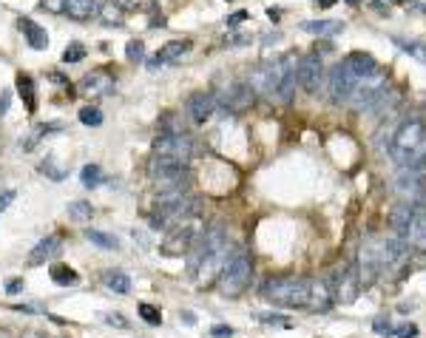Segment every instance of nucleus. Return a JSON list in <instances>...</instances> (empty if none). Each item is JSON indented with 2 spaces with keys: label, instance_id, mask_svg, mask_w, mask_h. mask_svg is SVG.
I'll return each instance as SVG.
<instances>
[{
  "label": "nucleus",
  "instance_id": "3",
  "mask_svg": "<svg viewBox=\"0 0 426 338\" xmlns=\"http://www.w3.org/2000/svg\"><path fill=\"white\" fill-rule=\"evenodd\" d=\"M423 145H426V120L406 117L392 131V140H390V148H386V151H390V157L398 165H410Z\"/></svg>",
  "mask_w": 426,
  "mask_h": 338
},
{
  "label": "nucleus",
  "instance_id": "23",
  "mask_svg": "<svg viewBox=\"0 0 426 338\" xmlns=\"http://www.w3.org/2000/svg\"><path fill=\"white\" fill-rule=\"evenodd\" d=\"M190 40H171V43H165L160 51H157V60H160V66L162 63H177V60H182L185 54L190 51Z\"/></svg>",
  "mask_w": 426,
  "mask_h": 338
},
{
  "label": "nucleus",
  "instance_id": "56",
  "mask_svg": "<svg viewBox=\"0 0 426 338\" xmlns=\"http://www.w3.org/2000/svg\"><path fill=\"white\" fill-rule=\"evenodd\" d=\"M423 12H426V9H423Z\"/></svg>",
  "mask_w": 426,
  "mask_h": 338
},
{
  "label": "nucleus",
  "instance_id": "40",
  "mask_svg": "<svg viewBox=\"0 0 426 338\" xmlns=\"http://www.w3.org/2000/svg\"><path fill=\"white\" fill-rule=\"evenodd\" d=\"M83 57H86V46L83 43H71L63 51V63H80Z\"/></svg>",
  "mask_w": 426,
  "mask_h": 338
},
{
  "label": "nucleus",
  "instance_id": "19",
  "mask_svg": "<svg viewBox=\"0 0 426 338\" xmlns=\"http://www.w3.org/2000/svg\"><path fill=\"white\" fill-rule=\"evenodd\" d=\"M344 66L350 68L358 80H364V77H373V74L378 71L375 57H373V54H366V51H353V54H347V57H344Z\"/></svg>",
  "mask_w": 426,
  "mask_h": 338
},
{
  "label": "nucleus",
  "instance_id": "25",
  "mask_svg": "<svg viewBox=\"0 0 426 338\" xmlns=\"http://www.w3.org/2000/svg\"><path fill=\"white\" fill-rule=\"evenodd\" d=\"M412 211H415V205H410V202H401L398 208H392V213H390V224H392L395 236L403 239L406 224H410V219H412Z\"/></svg>",
  "mask_w": 426,
  "mask_h": 338
},
{
  "label": "nucleus",
  "instance_id": "35",
  "mask_svg": "<svg viewBox=\"0 0 426 338\" xmlns=\"http://www.w3.org/2000/svg\"><path fill=\"white\" fill-rule=\"evenodd\" d=\"M40 171H43L49 179H54V182H63V179L68 177V171H66V168L57 165V159H54V157H49V159L40 165Z\"/></svg>",
  "mask_w": 426,
  "mask_h": 338
},
{
  "label": "nucleus",
  "instance_id": "45",
  "mask_svg": "<svg viewBox=\"0 0 426 338\" xmlns=\"http://www.w3.org/2000/svg\"><path fill=\"white\" fill-rule=\"evenodd\" d=\"M210 335H213V338H234V327L216 324V327H210Z\"/></svg>",
  "mask_w": 426,
  "mask_h": 338
},
{
  "label": "nucleus",
  "instance_id": "5",
  "mask_svg": "<svg viewBox=\"0 0 426 338\" xmlns=\"http://www.w3.org/2000/svg\"><path fill=\"white\" fill-rule=\"evenodd\" d=\"M202 231H205V224H202L199 213H197V216H185V219H179V222H173V224H171V231L165 233V239L160 242V253L168 256V259L188 256L190 248L197 245V239H199Z\"/></svg>",
  "mask_w": 426,
  "mask_h": 338
},
{
  "label": "nucleus",
  "instance_id": "22",
  "mask_svg": "<svg viewBox=\"0 0 426 338\" xmlns=\"http://www.w3.org/2000/svg\"><path fill=\"white\" fill-rule=\"evenodd\" d=\"M60 245H63V236H57V233L46 236L43 242H37L34 250H32V256H29V265L37 268V265H43V261H49L57 250H60Z\"/></svg>",
  "mask_w": 426,
  "mask_h": 338
},
{
  "label": "nucleus",
  "instance_id": "9",
  "mask_svg": "<svg viewBox=\"0 0 426 338\" xmlns=\"http://www.w3.org/2000/svg\"><path fill=\"white\" fill-rule=\"evenodd\" d=\"M213 97H216V103H222L227 111H234V114H239V111H245V108L253 105L256 88L250 86L247 80H227L225 91H222V94H213Z\"/></svg>",
  "mask_w": 426,
  "mask_h": 338
},
{
  "label": "nucleus",
  "instance_id": "2",
  "mask_svg": "<svg viewBox=\"0 0 426 338\" xmlns=\"http://www.w3.org/2000/svg\"><path fill=\"white\" fill-rule=\"evenodd\" d=\"M296 83H299V60L296 54H279L270 63H264L256 71V86L262 91H267L273 100L279 103H290L296 94Z\"/></svg>",
  "mask_w": 426,
  "mask_h": 338
},
{
  "label": "nucleus",
  "instance_id": "8",
  "mask_svg": "<svg viewBox=\"0 0 426 338\" xmlns=\"http://www.w3.org/2000/svg\"><path fill=\"white\" fill-rule=\"evenodd\" d=\"M333 290V302L338 304H353L358 293H361V278H358V268L355 265H344L341 270H336V276L327 281Z\"/></svg>",
  "mask_w": 426,
  "mask_h": 338
},
{
  "label": "nucleus",
  "instance_id": "33",
  "mask_svg": "<svg viewBox=\"0 0 426 338\" xmlns=\"http://www.w3.org/2000/svg\"><path fill=\"white\" fill-rule=\"evenodd\" d=\"M51 131H60V125H37V128L32 131V134L26 137V142H21V148H23V151H32V148H34L37 142H40L46 134H51Z\"/></svg>",
  "mask_w": 426,
  "mask_h": 338
},
{
  "label": "nucleus",
  "instance_id": "20",
  "mask_svg": "<svg viewBox=\"0 0 426 338\" xmlns=\"http://www.w3.org/2000/svg\"><path fill=\"white\" fill-rule=\"evenodd\" d=\"M100 12V0H63V14H68L71 21L86 23Z\"/></svg>",
  "mask_w": 426,
  "mask_h": 338
},
{
  "label": "nucleus",
  "instance_id": "12",
  "mask_svg": "<svg viewBox=\"0 0 426 338\" xmlns=\"http://www.w3.org/2000/svg\"><path fill=\"white\" fill-rule=\"evenodd\" d=\"M299 86L307 94H318L324 86V63L318 51H310L299 60Z\"/></svg>",
  "mask_w": 426,
  "mask_h": 338
},
{
  "label": "nucleus",
  "instance_id": "36",
  "mask_svg": "<svg viewBox=\"0 0 426 338\" xmlns=\"http://www.w3.org/2000/svg\"><path fill=\"white\" fill-rule=\"evenodd\" d=\"M80 122H83V125H91V128L103 125V111H100V108H94V105L80 108Z\"/></svg>",
  "mask_w": 426,
  "mask_h": 338
},
{
  "label": "nucleus",
  "instance_id": "13",
  "mask_svg": "<svg viewBox=\"0 0 426 338\" xmlns=\"http://www.w3.org/2000/svg\"><path fill=\"white\" fill-rule=\"evenodd\" d=\"M117 91V80L111 77V74L105 68H97V71H88L86 77L80 80V94H86V97H111V94Z\"/></svg>",
  "mask_w": 426,
  "mask_h": 338
},
{
  "label": "nucleus",
  "instance_id": "51",
  "mask_svg": "<svg viewBox=\"0 0 426 338\" xmlns=\"http://www.w3.org/2000/svg\"><path fill=\"white\" fill-rule=\"evenodd\" d=\"M336 3V0H316V6H321V9H330Z\"/></svg>",
  "mask_w": 426,
  "mask_h": 338
},
{
  "label": "nucleus",
  "instance_id": "17",
  "mask_svg": "<svg viewBox=\"0 0 426 338\" xmlns=\"http://www.w3.org/2000/svg\"><path fill=\"white\" fill-rule=\"evenodd\" d=\"M336 302H333V290L330 285H327L324 278H316V281H310V302L307 307L313 310V313H327Z\"/></svg>",
  "mask_w": 426,
  "mask_h": 338
},
{
  "label": "nucleus",
  "instance_id": "52",
  "mask_svg": "<svg viewBox=\"0 0 426 338\" xmlns=\"http://www.w3.org/2000/svg\"><path fill=\"white\" fill-rule=\"evenodd\" d=\"M23 338H43V335H40V333H34V330H29V333H26Z\"/></svg>",
  "mask_w": 426,
  "mask_h": 338
},
{
  "label": "nucleus",
  "instance_id": "38",
  "mask_svg": "<svg viewBox=\"0 0 426 338\" xmlns=\"http://www.w3.org/2000/svg\"><path fill=\"white\" fill-rule=\"evenodd\" d=\"M256 318L267 327H293V322H290L287 315H279V313H259Z\"/></svg>",
  "mask_w": 426,
  "mask_h": 338
},
{
  "label": "nucleus",
  "instance_id": "46",
  "mask_svg": "<svg viewBox=\"0 0 426 338\" xmlns=\"http://www.w3.org/2000/svg\"><path fill=\"white\" fill-rule=\"evenodd\" d=\"M247 17H250V14H247L245 9H242V12H234V14L227 17V29H236L239 23H245V21H247Z\"/></svg>",
  "mask_w": 426,
  "mask_h": 338
},
{
  "label": "nucleus",
  "instance_id": "21",
  "mask_svg": "<svg viewBox=\"0 0 426 338\" xmlns=\"http://www.w3.org/2000/svg\"><path fill=\"white\" fill-rule=\"evenodd\" d=\"M17 29L23 31L26 43H29L34 51L49 49V34H46V29H43V26H37V23L32 21V17H21V21H17Z\"/></svg>",
  "mask_w": 426,
  "mask_h": 338
},
{
  "label": "nucleus",
  "instance_id": "1",
  "mask_svg": "<svg viewBox=\"0 0 426 338\" xmlns=\"http://www.w3.org/2000/svg\"><path fill=\"white\" fill-rule=\"evenodd\" d=\"M227 233L222 224H210L208 231L199 233L197 245L190 248L188 259V273L197 278V285H210L227 261Z\"/></svg>",
  "mask_w": 426,
  "mask_h": 338
},
{
  "label": "nucleus",
  "instance_id": "37",
  "mask_svg": "<svg viewBox=\"0 0 426 338\" xmlns=\"http://www.w3.org/2000/svg\"><path fill=\"white\" fill-rule=\"evenodd\" d=\"M140 318L145 324H151V327H157V324H162V313H160V307H153V304H140Z\"/></svg>",
  "mask_w": 426,
  "mask_h": 338
},
{
  "label": "nucleus",
  "instance_id": "54",
  "mask_svg": "<svg viewBox=\"0 0 426 338\" xmlns=\"http://www.w3.org/2000/svg\"><path fill=\"white\" fill-rule=\"evenodd\" d=\"M0 338H12V333L9 330H0Z\"/></svg>",
  "mask_w": 426,
  "mask_h": 338
},
{
  "label": "nucleus",
  "instance_id": "31",
  "mask_svg": "<svg viewBox=\"0 0 426 338\" xmlns=\"http://www.w3.org/2000/svg\"><path fill=\"white\" fill-rule=\"evenodd\" d=\"M80 182H83V187H100L103 185V168L100 165H86L83 171H80Z\"/></svg>",
  "mask_w": 426,
  "mask_h": 338
},
{
  "label": "nucleus",
  "instance_id": "43",
  "mask_svg": "<svg viewBox=\"0 0 426 338\" xmlns=\"http://www.w3.org/2000/svg\"><path fill=\"white\" fill-rule=\"evenodd\" d=\"M373 330L378 333V335H392L395 330H392V324L390 322H386V318L381 315V318H375V324H373Z\"/></svg>",
  "mask_w": 426,
  "mask_h": 338
},
{
  "label": "nucleus",
  "instance_id": "7",
  "mask_svg": "<svg viewBox=\"0 0 426 338\" xmlns=\"http://www.w3.org/2000/svg\"><path fill=\"white\" fill-rule=\"evenodd\" d=\"M153 157H162V159H173L179 165H188L190 157H193V140L185 134H165V131H160V137L153 140L151 145Z\"/></svg>",
  "mask_w": 426,
  "mask_h": 338
},
{
  "label": "nucleus",
  "instance_id": "30",
  "mask_svg": "<svg viewBox=\"0 0 426 338\" xmlns=\"http://www.w3.org/2000/svg\"><path fill=\"white\" fill-rule=\"evenodd\" d=\"M97 14L103 17L105 26H123V17H125V12H123L117 3H114V0H111V3H103Z\"/></svg>",
  "mask_w": 426,
  "mask_h": 338
},
{
  "label": "nucleus",
  "instance_id": "44",
  "mask_svg": "<svg viewBox=\"0 0 426 338\" xmlns=\"http://www.w3.org/2000/svg\"><path fill=\"white\" fill-rule=\"evenodd\" d=\"M105 322H108L111 327H120V330H128V322H125V315H120V313H105Z\"/></svg>",
  "mask_w": 426,
  "mask_h": 338
},
{
  "label": "nucleus",
  "instance_id": "16",
  "mask_svg": "<svg viewBox=\"0 0 426 338\" xmlns=\"http://www.w3.org/2000/svg\"><path fill=\"white\" fill-rule=\"evenodd\" d=\"M216 97H213L210 91H199V94H193V97L188 100V114L190 120L197 122V125H205L213 114H216Z\"/></svg>",
  "mask_w": 426,
  "mask_h": 338
},
{
  "label": "nucleus",
  "instance_id": "14",
  "mask_svg": "<svg viewBox=\"0 0 426 338\" xmlns=\"http://www.w3.org/2000/svg\"><path fill=\"white\" fill-rule=\"evenodd\" d=\"M378 253H381V270H392V268H401L406 261L410 245H406L401 236H390V239L378 242Z\"/></svg>",
  "mask_w": 426,
  "mask_h": 338
},
{
  "label": "nucleus",
  "instance_id": "27",
  "mask_svg": "<svg viewBox=\"0 0 426 338\" xmlns=\"http://www.w3.org/2000/svg\"><path fill=\"white\" fill-rule=\"evenodd\" d=\"M49 276H51V281H54L57 287H74L77 281H80L77 270L68 268V265H51V268H49Z\"/></svg>",
  "mask_w": 426,
  "mask_h": 338
},
{
  "label": "nucleus",
  "instance_id": "42",
  "mask_svg": "<svg viewBox=\"0 0 426 338\" xmlns=\"http://www.w3.org/2000/svg\"><path fill=\"white\" fill-rule=\"evenodd\" d=\"M125 14L128 12H145V9H151V0H114Z\"/></svg>",
  "mask_w": 426,
  "mask_h": 338
},
{
  "label": "nucleus",
  "instance_id": "29",
  "mask_svg": "<svg viewBox=\"0 0 426 338\" xmlns=\"http://www.w3.org/2000/svg\"><path fill=\"white\" fill-rule=\"evenodd\" d=\"M83 236L91 242V245L103 248V250H117V248H120V239H117V236H111V233H105V231H94V228H88V231H83Z\"/></svg>",
  "mask_w": 426,
  "mask_h": 338
},
{
  "label": "nucleus",
  "instance_id": "47",
  "mask_svg": "<svg viewBox=\"0 0 426 338\" xmlns=\"http://www.w3.org/2000/svg\"><path fill=\"white\" fill-rule=\"evenodd\" d=\"M395 335H398V338H415V335H418V327H415V324H403V327L395 330Z\"/></svg>",
  "mask_w": 426,
  "mask_h": 338
},
{
  "label": "nucleus",
  "instance_id": "10",
  "mask_svg": "<svg viewBox=\"0 0 426 338\" xmlns=\"http://www.w3.org/2000/svg\"><path fill=\"white\" fill-rule=\"evenodd\" d=\"M355 86H358V77L344 66V60H341L338 66H333V71L327 74V88H330V103H333V105L350 103Z\"/></svg>",
  "mask_w": 426,
  "mask_h": 338
},
{
  "label": "nucleus",
  "instance_id": "53",
  "mask_svg": "<svg viewBox=\"0 0 426 338\" xmlns=\"http://www.w3.org/2000/svg\"><path fill=\"white\" fill-rule=\"evenodd\" d=\"M395 3H403V6H415V0H395Z\"/></svg>",
  "mask_w": 426,
  "mask_h": 338
},
{
  "label": "nucleus",
  "instance_id": "32",
  "mask_svg": "<svg viewBox=\"0 0 426 338\" xmlns=\"http://www.w3.org/2000/svg\"><path fill=\"white\" fill-rule=\"evenodd\" d=\"M68 216L74 219V222H88L91 216H94V208H91V205L88 202H83V199H77V202H71L68 205Z\"/></svg>",
  "mask_w": 426,
  "mask_h": 338
},
{
  "label": "nucleus",
  "instance_id": "15",
  "mask_svg": "<svg viewBox=\"0 0 426 338\" xmlns=\"http://www.w3.org/2000/svg\"><path fill=\"white\" fill-rule=\"evenodd\" d=\"M403 242H406V245H410L412 250L426 253V211H423V205H415L412 219H410V224H406Z\"/></svg>",
  "mask_w": 426,
  "mask_h": 338
},
{
  "label": "nucleus",
  "instance_id": "34",
  "mask_svg": "<svg viewBox=\"0 0 426 338\" xmlns=\"http://www.w3.org/2000/svg\"><path fill=\"white\" fill-rule=\"evenodd\" d=\"M395 46H401L403 54H410V57L426 63V46H423V43H415V40H398V37H395Z\"/></svg>",
  "mask_w": 426,
  "mask_h": 338
},
{
  "label": "nucleus",
  "instance_id": "50",
  "mask_svg": "<svg viewBox=\"0 0 426 338\" xmlns=\"http://www.w3.org/2000/svg\"><path fill=\"white\" fill-rule=\"evenodd\" d=\"M23 287H26V285H23V278H12L9 285H6V293H12V296H14V293H21Z\"/></svg>",
  "mask_w": 426,
  "mask_h": 338
},
{
  "label": "nucleus",
  "instance_id": "55",
  "mask_svg": "<svg viewBox=\"0 0 426 338\" xmlns=\"http://www.w3.org/2000/svg\"><path fill=\"white\" fill-rule=\"evenodd\" d=\"M347 3H353V6H358V3H361V0H347Z\"/></svg>",
  "mask_w": 426,
  "mask_h": 338
},
{
  "label": "nucleus",
  "instance_id": "11",
  "mask_svg": "<svg viewBox=\"0 0 426 338\" xmlns=\"http://www.w3.org/2000/svg\"><path fill=\"white\" fill-rule=\"evenodd\" d=\"M358 278H361V287H370L378 281V276L384 273L381 270V253H378V239H370L361 245V253H358Z\"/></svg>",
  "mask_w": 426,
  "mask_h": 338
},
{
  "label": "nucleus",
  "instance_id": "49",
  "mask_svg": "<svg viewBox=\"0 0 426 338\" xmlns=\"http://www.w3.org/2000/svg\"><path fill=\"white\" fill-rule=\"evenodd\" d=\"M12 202H14V191H3V194H0V213H3Z\"/></svg>",
  "mask_w": 426,
  "mask_h": 338
},
{
  "label": "nucleus",
  "instance_id": "48",
  "mask_svg": "<svg viewBox=\"0 0 426 338\" xmlns=\"http://www.w3.org/2000/svg\"><path fill=\"white\" fill-rule=\"evenodd\" d=\"M9 103H12V91H0V117L9 111Z\"/></svg>",
  "mask_w": 426,
  "mask_h": 338
},
{
  "label": "nucleus",
  "instance_id": "28",
  "mask_svg": "<svg viewBox=\"0 0 426 338\" xmlns=\"http://www.w3.org/2000/svg\"><path fill=\"white\" fill-rule=\"evenodd\" d=\"M103 285H105L111 293H120V296L131 293V278H128L123 270H105V273H103Z\"/></svg>",
  "mask_w": 426,
  "mask_h": 338
},
{
  "label": "nucleus",
  "instance_id": "24",
  "mask_svg": "<svg viewBox=\"0 0 426 338\" xmlns=\"http://www.w3.org/2000/svg\"><path fill=\"white\" fill-rule=\"evenodd\" d=\"M301 29L307 34H316V37H336L344 31V23L341 21H304Z\"/></svg>",
  "mask_w": 426,
  "mask_h": 338
},
{
  "label": "nucleus",
  "instance_id": "4",
  "mask_svg": "<svg viewBox=\"0 0 426 338\" xmlns=\"http://www.w3.org/2000/svg\"><path fill=\"white\" fill-rule=\"evenodd\" d=\"M250 278H253V259L247 250H236L230 253V259L225 261V268L219 273V293L225 298H239L247 287Z\"/></svg>",
  "mask_w": 426,
  "mask_h": 338
},
{
  "label": "nucleus",
  "instance_id": "6",
  "mask_svg": "<svg viewBox=\"0 0 426 338\" xmlns=\"http://www.w3.org/2000/svg\"><path fill=\"white\" fill-rule=\"evenodd\" d=\"M262 296L270 304H279V307H307L310 281L293 278V276H279V278H270L262 287Z\"/></svg>",
  "mask_w": 426,
  "mask_h": 338
},
{
  "label": "nucleus",
  "instance_id": "26",
  "mask_svg": "<svg viewBox=\"0 0 426 338\" xmlns=\"http://www.w3.org/2000/svg\"><path fill=\"white\" fill-rule=\"evenodd\" d=\"M14 86H17V94H21V97H23V103H26V111H29V114H34V111H37V97H34V80L29 77V74H17V77H14Z\"/></svg>",
  "mask_w": 426,
  "mask_h": 338
},
{
  "label": "nucleus",
  "instance_id": "18",
  "mask_svg": "<svg viewBox=\"0 0 426 338\" xmlns=\"http://www.w3.org/2000/svg\"><path fill=\"white\" fill-rule=\"evenodd\" d=\"M395 191L403 196V202H410V205H421V202H423L421 177H415L412 171L398 174V179H395Z\"/></svg>",
  "mask_w": 426,
  "mask_h": 338
},
{
  "label": "nucleus",
  "instance_id": "41",
  "mask_svg": "<svg viewBox=\"0 0 426 338\" xmlns=\"http://www.w3.org/2000/svg\"><path fill=\"white\" fill-rule=\"evenodd\" d=\"M406 171H412L415 177H426V148H421V151H418V157L410 162V165H406Z\"/></svg>",
  "mask_w": 426,
  "mask_h": 338
},
{
  "label": "nucleus",
  "instance_id": "39",
  "mask_svg": "<svg viewBox=\"0 0 426 338\" xmlns=\"http://www.w3.org/2000/svg\"><path fill=\"white\" fill-rule=\"evenodd\" d=\"M125 57H128L131 63H140V60L145 57V43H142V40H128V46H125Z\"/></svg>",
  "mask_w": 426,
  "mask_h": 338
}]
</instances>
